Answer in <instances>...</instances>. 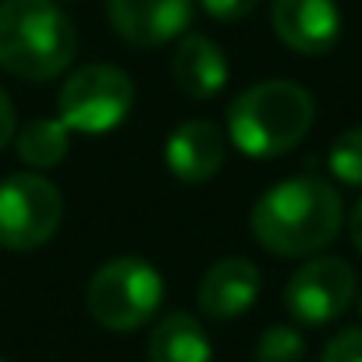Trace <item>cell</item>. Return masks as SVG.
<instances>
[{"instance_id":"5","label":"cell","mask_w":362,"mask_h":362,"mask_svg":"<svg viewBox=\"0 0 362 362\" xmlns=\"http://www.w3.org/2000/svg\"><path fill=\"white\" fill-rule=\"evenodd\" d=\"M132 103H135V86L121 68L86 64L64 78L61 96H57V107H61L57 121L68 132L103 135L128 117Z\"/></svg>"},{"instance_id":"3","label":"cell","mask_w":362,"mask_h":362,"mask_svg":"<svg viewBox=\"0 0 362 362\" xmlns=\"http://www.w3.org/2000/svg\"><path fill=\"white\" fill-rule=\"evenodd\" d=\"M316 117L313 96L284 78L249 86L228 110V135L245 156H281L295 149Z\"/></svg>"},{"instance_id":"6","label":"cell","mask_w":362,"mask_h":362,"mask_svg":"<svg viewBox=\"0 0 362 362\" xmlns=\"http://www.w3.org/2000/svg\"><path fill=\"white\" fill-rule=\"evenodd\" d=\"M61 192L43 174L22 170L0 181V249L33 252L61 228Z\"/></svg>"},{"instance_id":"18","label":"cell","mask_w":362,"mask_h":362,"mask_svg":"<svg viewBox=\"0 0 362 362\" xmlns=\"http://www.w3.org/2000/svg\"><path fill=\"white\" fill-rule=\"evenodd\" d=\"M199 4H203V11H206L210 18H217V22H242L245 15L256 11L259 0H199Z\"/></svg>"},{"instance_id":"9","label":"cell","mask_w":362,"mask_h":362,"mask_svg":"<svg viewBox=\"0 0 362 362\" xmlns=\"http://www.w3.org/2000/svg\"><path fill=\"white\" fill-rule=\"evenodd\" d=\"M274 33L295 54H327L341 36V11L334 0H274Z\"/></svg>"},{"instance_id":"8","label":"cell","mask_w":362,"mask_h":362,"mask_svg":"<svg viewBox=\"0 0 362 362\" xmlns=\"http://www.w3.org/2000/svg\"><path fill=\"white\" fill-rule=\"evenodd\" d=\"M114 33L132 47H163L192 22V0H107Z\"/></svg>"},{"instance_id":"22","label":"cell","mask_w":362,"mask_h":362,"mask_svg":"<svg viewBox=\"0 0 362 362\" xmlns=\"http://www.w3.org/2000/svg\"><path fill=\"white\" fill-rule=\"evenodd\" d=\"M0 362H4V358H0Z\"/></svg>"},{"instance_id":"19","label":"cell","mask_w":362,"mask_h":362,"mask_svg":"<svg viewBox=\"0 0 362 362\" xmlns=\"http://www.w3.org/2000/svg\"><path fill=\"white\" fill-rule=\"evenodd\" d=\"M15 139V107H11V96L0 89V149Z\"/></svg>"},{"instance_id":"17","label":"cell","mask_w":362,"mask_h":362,"mask_svg":"<svg viewBox=\"0 0 362 362\" xmlns=\"http://www.w3.org/2000/svg\"><path fill=\"white\" fill-rule=\"evenodd\" d=\"M320 362H362V330L358 327H348V330L334 334L330 344L323 348V358Z\"/></svg>"},{"instance_id":"7","label":"cell","mask_w":362,"mask_h":362,"mask_svg":"<svg viewBox=\"0 0 362 362\" xmlns=\"http://www.w3.org/2000/svg\"><path fill=\"white\" fill-rule=\"evenodd\" d=\"M355 298V270L341 256H316L302 263L288 288H284V305L298 323L320 327L337 320Z\"/></svg>"},{"instance_id":"2","label":"cell","mask_w":362,"mask_h":362,"mask_svg":"<svg viewBox=\"0 0 362 362\" xmlns=\"http://www.w3.org/2000/svg\"><path fill=\"white\" fill-rule=\"evenodd\" d=\"M78 33L57 0H0V68L25 82H50L71 68Z\"/></svg>"},{"instance_id":"14","label":"cell","mask_w":362,"mask_h":362,"mask_svg":"<svg viewBox=\"0 0 362 362\" xmlns=\"http://www.w3.org/2000/svg\"><path fill=\"white\" fill-rule=\"evenodd\" d=\"M15 142H18L22 163H29L36 170H47V167H57L68 156L71 135H68V128L57 117H36L15 135Z\"/></svg>"},{"instance_id":"20","label":"cell","mask_w":362,"mask_h":362,"mask_svg":"<svg viewBox=\"0 0 362 362\" xmlns=\"http://www.w3.org/2000/svg\"><path fill=\"white\" fill-rule=\"evenodd\" d=\"M348 235H351L355 249L362 252V196H358V203L351 206V217H348Z\"/></svg>"},{"instance_id":"10","label":"cell","mask_w":362,"mask_h":362,"mask_svg":"<svg viewBox=\"0 0 362 362\" xmlns=\"http://www.w3.org/2000/svg\"><path fill=\"white\" fill-rule=\"evenodd\" d=\"M224 132L214 121H185L177 124L163 146V160L167 170L189 185H199V181H210L221 167H224Z\"/></svg>"},{"instance_id":"15","label":"cell","mask_w":362,"mask_h":362,"mask_svg":"<svg viewBox=\"0 0 362 362\" xmlns=\"http://www.w3.org/2000/svg\"><path fill=\"white\" fill-rule=\"evenodd\" d=\"M330 174L344 185H362V128H348L330 146Z\"/></svg>"},{"instance_id":"13","label":"cell","mask_w":362,"mask_h":362,"mask_svg":"<svg viewBox=\"0 0 362 362\" xmlns=\"http://www.w3.org/2000/svg\"><path fill=\"white\" fill-rule=\"evenodd\" d=\"M149 362H214L203 323L192 313H167L149 334Z\"/></svg>"},{"instance_id":"4","label":"cell","mask_w":362,"mask_h":362,"mask_svg":"<svg viewBox=\"0 0 362 362\" xmlns=\"http://www.w3.org/2000/svg\"><path fill=\"white\" fill-rule=\"evenodd\" d=\"M160 298H163V281L139 256H121L103 263L86 288L89 316L114 334L139 330L160 309Z\"/></svg>"},{"instance_id":"12","label":"cell","mask_w":362,"mask_h":362,"mask_svg":"<svg viewBox=\"0 0 362 362\" xmlns=\"http://www.w3.org/2000/svg\"><path fill=\"white\" fill-rule=\"evenodd\" d=\"M170 78L185 96L210 100L228 82V57L221 54V47L214 40H206L199 33H189V36H181V43L174 47Z\"/></svg>"},{"instance_id":"11","label":"cell","mask_w":362,"mask_h":362,"mask_svg":"<svg viewBox=\"0 0 362 362\" xmlns=\"http://www.w3.org/2000/svg\"><path fill=\"white\" fill-rule=\"evenodd\" d=\"M259 295V270L256 263L231 256L221 259L206 270V277L199 281V309L214 320H231L242 316Z\"/></svg>"},{"instance_id":"21","label":"cell","mask_w":362,"mask_h":362,"mask_svg":"<svg viewBox=\"0 0 362 362\" xmlns=\"http://www.w3.org/2000/svg\"><path fill=\"white\" fill-rule=\"evenodd\" d=\"M358 313H362V302H358Z\"/></svg>"},{"instance_id":"1","label":"cell","mask_w":362,"mask_h":362,"mask_svg":"<svg viewBox=\"0 0 362 362\" xmlns=\"http://www.w3.org/2000/svg\"><path fill=\"white\" fill-rule=\"evenodd\" d=\"M344 221L341 196L330 181L302 174L270 185L252 206V235L274 256H313L327 249Z\"/></svg>"},{"instance_id":"16","label":"cell","mask_w":362,"mask_h":362,"mask_svg":"<svg viewBox=\"0 0 362 362\" xmlns=\"http://www.w3.org/2000/svg\"><path fill=\"white\" fill-rule=\"evenodd\" d=\"M305 337L295 327H267L256 344V362H302Z\"/></svg>"}]
</instances>
